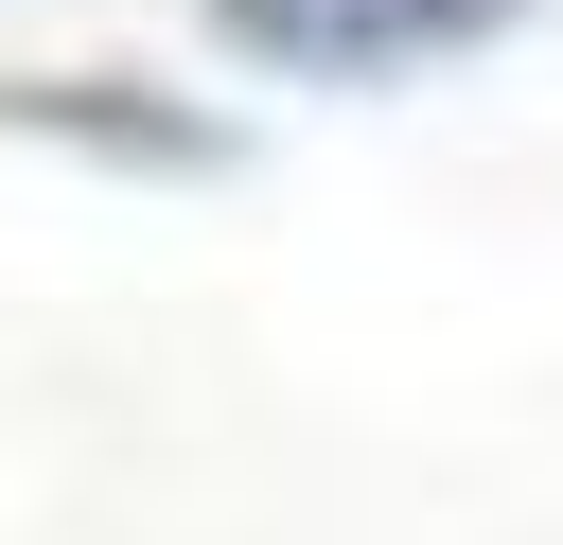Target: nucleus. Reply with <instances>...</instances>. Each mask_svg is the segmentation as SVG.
Returning a JSON list of instances; mask_svg holds the SVG:
<instances>
[{
	"instance_id": "obj_1",
	"label": "nucleus",
	"mask_w": 563,
	"mask_h": 545,
	"mask_svg": "<svg viewBox=\"0 0 563 545\" xmlns=\"http://www.w3.org/2000/svg\"><path fill=\"white\" fill-rule=\"evenodd\" d=\"M528 0H211V35L246 70H299V88H405V70H457L493 53Z\"/></svg>"
},
{
	"instance_id": "obj_2",
	"label": "nucleus",
	"mask_w": 563,
	"mask_h": 545,
	"mask_svg": "<svg viewBox=\"0 0 563 545\" xmlns=\"http://www.w3.org/2000/svg\"><path fill=\"white\" fill-rule=\"evenodd\" d=\"M0 141L106 158V176H229V123L158 70H0Z\"/></svg>"
}]
</instances>
